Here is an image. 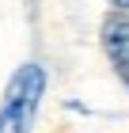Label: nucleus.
I'll use <instances>...</instances> for the list:
<instances>
[{"instance_id": "7ed1b4c3", "label": "nucleus", "mask_w": 129, "mask_h": 133, "mask_svg": "<svg viewBox=\"0 0 129 133\" xmlns=\"http://www.w3.org/2000/svg\"><path fill=\"white\" fill-rule=\"evenodd\" d=\"M106 4H110V8H118V11H125V8H129V0H106Z\"/></svg>"}, {"instance_id": "f03ea898", "label": "nucleus", "mask_w": 129, "mask_h": 133, "mask_svg": "<svg viewBox=\"0 0 129 133\" xmlns=\"http://www.w3.org/2000/svg\"><path fill=\"white\" fill-rule=\"evenodd\" d=\"M103 50H106L110 65L129 76V15L118 11V15H110L103 23Z\"/></svg>"}, {"instance_id": "f257e3e1", "label": "nucleus", "mask_w": 129, "mask_h": 133, "mask_svg": "<svg viewBox=\"0 0 129 133\" xmlns=\"http://www.w3.org/2000/svg\"><path fill=\"white\" fill-rule=\"evenodd\" d=\"M42 95H46V69L34 61L19 65L0 99V133H30Z\"/></svg>"}]
</instances>
